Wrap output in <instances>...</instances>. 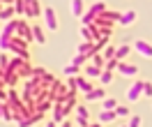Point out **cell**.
<instances>
[{"label":"cell","mask_w":152,"mask_h":127,"mask_svg":"<svg viewBox=\"0 0 152 127\" xmlns=\"http://www.w3.org/2000/svg\"><path fill=\"white\" fill-rule=\"evenodd\" d=\"M44 74H46V69H44V67H32V79H42Z\"/></svg>","instance_id":"cell-36"},{"label":"cell","mask_w":152,"mask_h":127,"mask_svg":"<svg viewBox=\"0 0 152 127\" xmlns=\"http://www.w3.org/2000/svg\"><path fill=\"white\" fill-rule=\"evenodd\" d=\"M7 67H10V56L0 53V69H7Z\"/></svg>","instance_id":"cell-33"},{"label":"cell","mask_w":152,"mask_h":127,"mask_svg":"<svg viewBox=\"0 0 152 127\" xmlns=\"http://www.w3.org/2000/svg\"><path fill=\"white\" fill-rule=\"evenodd\" d=\"M2 109H5V102H0V118H2Z\"/></svg>","instance_id":"cell-44"},{"label":"cell","mask_w":152,"mask_h":127,"mask_svg":"<svg viewBox=\"0 0 152 127\" xmlns=\"http://www.w3.org/2000/svg\"><path fill=\"white\" fill-rule=\"evenodd\" d=\"M134 49L138 51L141 56H145V58H152V44H150V42H145V39H136Z\"/></svg>","instance_id":"cell-7"},{"label":"cell","mask_w":152,"mask_h":127,"mask_svg":"<svg viewBox=\"0 0 152 127\" xmlns=\"http://www.w3.org/2000/svg\"><path fill=\"white\" fill-rule=\"evenodd\" d=\"M58 127H74V125H72V123H69V120H67V118H65V120H62V123H60V125H58Z\"/></svg>","instance_id":"cell-40"},{"label":"cell","mask_w":152,"mask_h":127,"mask_svg":"<svg viewBox=\"0 0 152 127\" xmlns=\"http://www.w3.org/2000/svg\"><path fill=\"white\" fill-rule=\"evenodd\" d=\"M106 97V90L104 88H92L90 92H86V99L88 102H95V99H104Z\"/></svg>","instance_id":"cell-13"},{"label":"cell","mask_w":152,"mask_h":127,"mask_svg":"<svg viewBox=\"0 0 152 127\" xmlns=\"http://www.w3.org/2000/svg\"><path fill=\"white\" fill-rule=\"evenodd\" d=\"M111 81H113V72H108V69H104V72L99 74V83H102V86H108Z\"/></svg>","instance_id":"cell-24"},{"label":"cell","mask_w":152,"mask_h":127,"mask_svg":"<svg viewBox=\"0 0 152 127\" xmlns=\"http://www.w3.org/2000/svg\"><path fill=\"white\" fill-rule=\"evenodd\" d=\"M51 106H53V102H51V99H44V102H35V111H39V113H46Z\"/></svg>","instance_id":"cell-21"},{"label":"cell","mask_w":152,"mask_h":127,"mask_svg":"<svg viewBox=\"0 0 152 127\" xmlns=\"http://www.w3.org/2000/svg\"><path fill=\"white\" fill-rule=\"evenodd\" d=\"M118 72L122 76H136L138 74V67L136 65H129V62H118Z\"/></svg>","instance_id":"cell-9"},{"label":"cell","mask_w":152,"mask_h":127,"mask_svg":"<svg viewBox=\"0 0 152 127\" xmlns=\"http://www.w3.org/2000/svg\"><path fill=\"white\" fill-rule=\"evenodd\" d=\"M120 127H127V125H120Z\"/></svg>","instance_id":"cell-46"},{"label":"cell","mask_w":152,"mask_h":127,"mask_svg":"<svg viewBox=\"0 0 152 127\" xmlns=\"http://www.w3.org/2000/svg\"><path fill=\"white\" fill-rule=\"evenodd\" d=\"M2 81H5L7 88H14L16 81H19V74H16V72H10V69H5V79H2Z\"/></svg>","instance_id":"cell-14"},{"label":"cell","mask_w":152,"mask_h":127,"mask_svg":"<svg viewBox=\"0 0 152 127\" xmlns=\"http://www.w3.org/2000/svg\"><path fill=\"white\" fill-rule=\"evenodd\" d=\"M99 16H104V19L113 21V23H118V19H120V12H113V10H106L104 14H99Z\"/></svg>","instance_id":"cell-26"},{"label":"cell","mask_w":152,"mask_h":127,"mask_svg":"<svg viewBox=\"0 0 152 127\" xmlns=\"http://www.w3.org/2000/svg\"><path fill=\"white\" fill-rule=\"evenodd\" d=\"M115 111H106V109H102V113H99V120L97 123H102V125H106V123H113L115 120Z\"/></svg>","instance_id":"cell-17"},{"label":"cell","mask_w":152,"mask_h":127,"mask_svg":"<svg viewBox=\"0 0 152 127\" xmlns=\"http://www.w3.org/2000/svg\"><path fill=\"white\" fill-rule=\"evenodd\" d=\"M141 123H143L141 116H132V118H129V123H127V127H141Z\"/></svg>","instance_id":"cell-34"},{"label":"cell","mask_w":152,"mask_h":127,"mask_svg":"<svg viewBox=\"0 0 152 127\" xmlns=\"http://www.w3.org/2000/svg\"><path fill=\"white\" fill-rule=\"evenodd\" d=\"M26 16H28V19L42 16V5H39V0H26Z\"/></svg>","instance_id":"cell-6"},{"label":"cell","mask_w":152,"mask_h":127,"mask_svg":"<svg viewBox=\"0 0 152 127\" xmlns=\"http://www.w3.org/2000/svg\"><path fill=\"white\" fill-rule=\"evenodd\" d=\"M115 106H118V99H113V97H104V109H106V111H113Z\"/></svg>","instance_id":"cell-29"},{"label":"cell","mask_w":152,"mask_h":127,"mask_svg":"<svg viewBox=\"0 0 152 127\" xmlns=\"http://www.w3.org/2000/svg\"><path fill=\"white\" fill-rule=\"evenodd\" d=\"M88 12H90V14H92V16L97 19L99 14H104V12H106V5H104V2H95V5H92V7H90Z\"/></svg>","instance_id":"cell-22"},{"label":"cell","mask_w":152,"mask_h":127,"mask_svg":"<svg viewBox=\"0 0 152 127\" xmlns=\"http://www.w3.org/2000/svg\"><path fill=\"white\" fill-rule=\"evenodd\" d=\"M113 111H115V116H122V118H124V116H129V109H127V106H120V104H118Z\"/></svg>","instance_id":"cell-35"},{"label":"cell","mask_w":152,"mask_h":127,"mask_svg":"<svg viewBox=\"0 0 152 127\" xmlns=\"http://www.w3.org/2000/svg\"><path fill=\"white\" fill-rule=\"evenodd\" d=\"M78 53L81 56H86V58H90V56H95V42H81L78 44Z\"/></svg>","instance_id":"cell-10"},{"label":"cell","mask_w":152,"mask_h":127,"mask_svg":"<svg viewBox=\"0 0 152 127\" xmlns=\"http://www.w3.org/2000/svg\"><path fill=\"white\" fill-rule=\"evenodd\" d=\"M7 51H12L14 56H19V58H23V60H30L28 42H23L21 37H12V39H10V46H7Z\"/></svg>","instance_id":"cell-2"},{"label":"cell","mask_w":152,"mask_h":127,"mask_svg":"<svg viewBox=\"0 0 152 127\" xmlns=\"http://www.w3.org/2000/svg\"><path fill=\"white\" fill-rule=\"evenodd\" d=\"M88 116H90V111L83 104H76V118H88Z\"/></svg>","instance_id":"cell-31"},{"label":"cell","mask_w":152,"mask_h":127,"mask_svg":"<svg viewBox=\"0 0 152 127\" xmlns=\"http://www.w3.org/2000/svg\"><path fill=\"white\" fill-rule=\"evenodd\" d=\"M102 56H104V60H111V58H115V46H106V49L102 51Z\"/></svg>","instance_id":"cell-32"},{"label":"cell","mask_w":152,"mask_h":127,"mask_svg":"<svg viewBox=\"0 0 152 127\" xmlns=\"http://www.w3.org/2000/svg\"><path fill=\"white\" fill-rule=\"evenodd\" d=\"M46 127H58V123H53V120H51V123H46Z\"/></svg>","instance_id":"cell-43"},{"label":"cell","mask_w":152,"mask_h":127,"mask_svg":"<svg viewBox=\"0 0 152 127\" xmlns=\"http://www.w3.org/2000/svg\"><path fill=\"white\" fill-rule=\"evenodd\" d=\"M32 39L37 44H46V35H44V30L39 28V26H32Z\"/></svg>","instance_id":"cell-18"},{"label":"cell","mask_w":152,"mask_h":127,"mask_svg":"<svg viewBox=\"0 0 152 127\" xmlns=\"http://www.w3.org/2000/svg\"><path fill=\"white\" fill-rule=\"evenodd\" d=\"M136 10H127V12H120V19H118V23L120 26H132L134 21H136Z\"/></svg>","instance_id":"cell-8"},{"label":"cell","mask_w":152,"mask_h":127,"mask_svg":"<svg viewBox=\"0 0 152 127\" xmlns=\"http://www.w3.org/2000/svg\"><path fill=\"white\" fill-rule=\"evenodd\" d=\"M76 127H90L88 118H76Z\"/></svg>","instance_id":"cell-39"},{"label":"cell","mask_w":152,"mask_h":127,"mask_svg":"<svg viewBox=\"0 0 152 127\" xmlns=\"http://www.w3.org/2000/svg\"><path fill=\"white\" fill-rule=\"evenodd\" d=\"M14 12L16 16H26V0H14Z\"/></svg>","instance_id":"cell-23"},{"label":"cell","mask_w":152,"mask_h":127,"mask_svg":"<svg viewBox=\"0 0 152 127\" xmlns=\"http://www.w3.org/2000/svg\"><path fill=\"white\" fill-rule=\"evenodd\" d=\"M16 28H19V19H12L5 23V28H2V32H0V49L7 51V46H10V39L16 37Z\"/></svg>","instance_id":"cell-1"},{"label":"cell","mask_w":152,"mask_h":127,"mask_svg":"<svg viewBox=\"0 0 152 127\" xmlns=\"http://www.w3.org/2000/svg\"><path fill=\"white\" fill-rule=\"evenodd\" d=\"M67 88H69V92H78V86H76V76H67Z\"/></svg>","instance_id":"cell-28"},{"label":"cell","mask_w":152,"mask_h":127,"mask_svg":"<svg viewBox=\"0 0 152 127\" xmlns=\"http://www.w3.org/2000/svg\"><path fill=\"white\" fill-rule=\"evenodd\" d=\"M141 95H143V81L136 79L132 86H129V90H127V99H129V102H136Z\"/></svg>","instance_id":"cell-5"},{"label":"cell","mask_w":152,"mask_h":127,"mask_svg":"<svg viewBox=\"0 0 152 127\" xmlns=\"http://www.w3.org/2000/svg\"><path fill=\"white\" fill-rule=\"evenodd\" d=\"M86 62H88V58H86V56H81V53H76L74 58H72V65H76V67H83Z\"/></svg>","instance_id":"cell-27"},{"label":"cell","mask_w":152,"mask_h":127,"mask_svg":"<svg viewBox=\"0 0 152 127\" xmlns=\"http://www.w3.org/2000/svg\"><path fill=\"white\" fill-rule=\"evenodd\" d=\"M72 14L78 16V19L86 14V5H83V0H72Z\"/></svg>","instance_id":"cell-15"},{"label":"cell","mask_w":152,"mask_h":127,"mask_svg":"<svg viewBox=\"0 0 152 127\" xmlns=\"http://www.w3.org/2000/svg\"><path fill=\"white\" fill-rule=\"evenodd\" d=\"M62 72H65L67 76H78V72H83V69H81V67H76V65H72V62H69V65H67V67L62 69Z\"/></svg>","instance_id":"cell-25"},{"label":"cell","mask_w":152,"mask_h":127,"mask_svg":"<svg viewBox=\"0 0 152 127\" xmlns=\"http://www.w3.org/2000/svg\"><path fill=\"white\" fill-rule=\"evenodd\" d=\"M143 95L152 97V83H150V81H143Z\"/></svg>","instance_id":"cell-37"},{"label":"cell","mask_w":152,"mask_h":127,"mask_svg":"<svg viewBox=\"0 0 152 127\" xmlns=\"http://www.w3.org/2000/svg\"><path fill=\"white\" fill-rule=\"evenodd\" d=\"M90 127H104L102 123H90Z\"/></svg>","instance_id":"cell-42"},{"label":"cell","mask_w":152,"mask_h":127,"mask_svg":"<svg viewBox=\"0 0 152 127\" xmlns=\"http://www.w3.org/2000/svg\"><path fill=\"white\" fill-rule=\"evenodd\" d=\"M83 72H86V76H88V79H99V74H102L104 69L95 67V65H86V67H83Z\"/></svg>","instance_id":"cell-19"},{"label":"cell","mask_w":152,"mask_h":127,"mask_svg":"<svg viewBox=\"0 0 152 127\" xmlns=\"http://www.w3.org/2000/svg\"><path fill=\"white\" fill-rule=\"evenodd\" d=\"M2 7H5V5H2V2H0V12H2Z\"/></svg>","instance_id":"cell-45"},{"label":"cell","mask_w":152,"mask_h":127,"mask_svg":"<svg viewBox=\"0 0 152 127\" xmlns=\"http://www.w3.org/2000/svg\"><path fill=\"white\" fill-rule=\"evenodd\" d=\"M90 65L104 69V67H106V60H104V56H102V53H95V56H90Z\"/></svg>","instance_id":"cell-20"},{"label":"cell","mask_w":152,"mask_h":127,"mask_svg":"<svg viewBox=\"0 0 152 127\" xmlns=\"http://www.w3.org/2000/svg\"><path fill=\"white\" fill-rule=\"evenodd\" d=\"M42 16H44V23H46L48 30H58V16L53 7H44L42 10Z\"/></svg>","instance_id":"cell-3"},{"label":"cell","mask_w":152,"mask_h":127,"mask_svg":"<svg viewBox=\"0 0 152 127\" xmlns=\"http://www.w3.org/2000/svg\"><path fill=\"white\" fill-rule=\"evenodd\" d=\"M14 16H16V12H14V5H5V7H2V12H0V19L7 23V21H12Z\"/></svg>","instance_id":"cell-16"},{"label":"cell","mask_w":152,"mask_h":127,"mask_svg":"<svg viewBox=\"0 0 152 127\" xmlns=\"http://www.w3.org/2000/svg\"><path fill=\"white\" fill-rule=\"evenodd\" d=\"M2 5H14V0H0Z\"/></svg>","instance_id":"cell-41"},{"label":"cell","mask_w":152,"mask_h":127,"mask_svg":"<svg viewBox=\"0 0 152 127\" xmlns=\"http://www.w3.org/2000/svg\"><path fill=\"white\" fill-rule=\"evenodd\" d=\"M16 37H21L23 42H32V26H28L23 19H19V28H16Z\"/></svg>","instance_id":"cell-4"},{"label":"cell","mask_w":152,"mask_h":127,"mask_svg":"<svg viewBox=\"0 0 152 127\" xmlns=\"http://www.w3.org/2000/svg\"><path fill=\"white\" fill-rule=\"evenodd\" d=\"M104 69H108V72H113V69H118V60H115V58L106 60V67H104Z\"/></svg>","instance_id":"cell-38"},{"label":"cell","mask_w":152,"mask_h":127,"mask_svg":"<svg viewBox=\"0 0 152 127\" xmlns=\"http://www.w3.org/2000/svg\"><path fill=\"white\" fill-rule=\"evenodd\" d=\"M92 23H95V16H92L90 12H86V14L81 16V26H92Z\"/></svg>","instance_id":"cell-30"},{"label":"cell","mask_w":152,"mask_h":127,"mask_svg":"<svg viewBox=\"0 0 152 127\" xmlns=\"http://www.w3.org/2000/svg\"><path fill=\"white\" fill-rule=\"evenodd\" d=\"M132 53V46L129 44H122V46H115V60L118 62H124V58Z\"/></svg>","instance_id":"cell-11"},{"label":"cell","mask_w":152,"mask_h":127,"mask_svg":"<svg viewBox=\"0 0 152 127\" xmlns=\"http://www.w3.org/2000/svg\"><path fill=\"white\" fill-rule=\"evenodd\" d=\"M76 86H78V90H81V92H90V90H92L90 79H88V76H81V74L76 76Z\"/></svg>","instance_id":"cell-12"}]
</instances>
